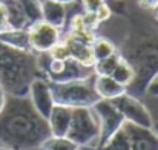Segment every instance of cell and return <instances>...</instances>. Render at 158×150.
<instances>
[{
  "label": "cell",
  "mask_w": 158,
  "mask_h": 150,
  "mask_svg": "<svg viewBox=\"0 0 158 150\" xmlns=\"http://www.w3.org/2000/svg\"><path fill=\"white\" fill-rule=\"evenodd\" d=\"M51 138L48 121L28 97H6L0 112V144L11 150L40 149Z\"/></svg>",
  "instance_id": "6da1fadb"
},
{
  "label": "cell",
  "mask_w": 158,
  "mask_h": 150,
  "mask_svg": "<svg viewBox=\"0 0 158 150\" xmlns=\"http://www.w3.org/2000/svg\"><path fill=\"white\" fill-rule=\"evenodd\" d=\"M134 69V81L126 89L129 95L140 97L146 94L149 83L158 74V35L154 32H138L126 40L118 51Z\"/></svg>",
  "instance_id": "7a4b0ae2"
},
{
  "label": "cell",
  "mask_w": 158,
  "mask_h": 150,
  "mask_svg": "<svg viewBox=\"0 0 158 150\" xmlns=\"http://www.w3.org/2000/svg\"><path fill=\"white\" fill-rule=\"evenodd\" d=\"M37 77H42L37 54L0 43V86L8 97H28L29 86Z\"/></svg>",
  "instance_id": "3957f363"
},
{
  "label": "cell",
  "mask_w": 158,
  "mask_h": 150,
  "mask_svg": "<svg viewBox=\"0 0 158 150\" xmlns=\"http://www.w3.org/2000/svg\"><path fill=\"white\" fill-rule=\"evenodd\" d=\"M80 149L97 150L100 146V123L92 107L72 109L71 124L66 136Z\"/></svg>",
  "instance_id": "277c9868"
},
{
  "label": "cell",
  "mask_w": 158,
  "mask_h": 150,
  "mask_svg": "<svg viewBox=\"0 0 158 150\" xmlns=\"http://www.w3.org/2000/svg\"><path fill=\"white\" fill-rule=\"evenodd\" d=\"M55 104L66 106L71 109L92 107L100 97L94 89V77L86 80H75L66 83H49Z\"/></svg>",
  "instance_id": "5b68a950"
},
{
  "label": "cell",
  "mask_w": 158,
  "mask_h": 150,
  "mask_svg": "<svg viewBox=\"0 0 158 150\" xmlns=\"http://www.w3.org/2000/svg\"><path fill=\"white\" fill-rule=\"evenodd\" d=\"M110 103L123 115L126 123H131V124H135V126L144 127V129H152L154 127L155 121H154L151 112L137 97L129 95L126 92V94L117 97L115 100H112Z\"/></svg>",
  "instance_id": "8992f818"
},
{
  "label": "cell",
  "mask_w": 158,
  "mask_h": 150,
  "mask_svg": "<svg viewBox=\"0 0 158 150\" xmlns=\"http://www.w3.org/2000/svg\"><path fill=\"white\" fill-rule=\"evenodd\" d=\"M94 113L98 118L100 123V146L106 143L115 132H118L123 124H124V118L123 115L117 110V107L107 100H100L92 106ZM98 146V147H100Z\"/></svg>",
  "instance_id": "52a82bcc"
},
{
  "label": "cell",
  "mask_w": 158,
  "mask_h": 150,
  "mask_svg": "<svg viewBox=\"0 0 158 150\" xmlns=\"http://www.w3.org/2000/svg\"><path fill=\"white\" fill-rule=\"evenodd\" d=\"M29 46L34 54H46L61 40V29L40 20L28 26Z\"/></svg>",
  "instance_id": "ba28073f"
},
{
  "label": "cell",
  "mask_w": 158,
  "mask_h": 150,
  "mask_svg": "<svg viewBox=\"0 0 158 150\" xmlns=\"http://www.w3.org/2000/svg\"><path fill=\"white\" fill-rule=\"evenodd\" d=\"M28 98L31 101L32 107L37 110V113L43 116L45 120H48L55 103L52 98L51 84L45 77H37L32 80L29 91H28Z\"/></svg>",
  "instance_id": "9c48e42d"
},
{
  "label": "cell",
  "mask_w": 158,
  "mask_h": 150,
  "mask_svg": "<svg viewBox=\"0 0 158 150\" xmlns=\"http://www.w3.org/2000/svg\"><path fill=\"white\" fill-rule=\"evenodd\" d=\"M123 129L127 133L131 150H158V136L152 129L138 127L126 121L123 124Z\"/></svg>",
  "instance_id": "30bf717a"
},
{
  "label": "cell",
  "mask_w": 158,
  "mask_h": 150,
  "mask_svg": "<svg viewBox=\"0 0 158 150\" xmlns=\"http://www.w3.org/2000/svg\"><path fill=\"white\" fill-rule=\"evenodd\" d=\"M71 116H72V109L66 107V106H60L55 104L48 116V126H49V132L51 136L55 138H64L71 124Z\"/></svg>",
  "instance_id": "8fae6325"
},
{
  "label": "cell",
  "mask_w": 158,
  "mask_h": 150,
  "mask_svg": "<svg viewBox=\"0 0 158 150\" xmlns=\"http://www.w3.org/2000/svg\"><path fill=\"white\" fill-rule=\"evenodd\" d=\"M63 42L66 43V46L69 49V55H71L72 60H75L77 63H80L81 66H86V67H92L94 66L95 58H94L91 45L83 43V42L74 39L69 34H66L63 37Z\"/></svg>",
  "instance_id": "7c38bea8"
},
{
  "label": "cell",
  "mask_w": 158,
  "mask_h": 150,
  "mask_svg": "<svg viewBox=\"0 0 158 150\" xmlns=\"http://www.w3.org/2000/svg\"><path fill=\"white\" fill-rule=\"evenodd\" d=\"M42 20L58 29H63L68 23L66 5L57 3L54 0H42Z\"/></svg>",
  "instance_id": "4fadbf2b"
},
{
  "label": "cell",
  "mask_w": 158,
  "mask_h": 150,
  "mask_svg": "<svg viewBox=\"0 0 158 150\" xmlns=\"http://www.w3.org/2000/svg\"><path fill=\"white\" fill-rule=\"evenodd\" d=\"M94 89L100 100L112 101L117 97L126 94V87L117 83L110 75L103 77V75H94Z\"/></svg>",
  "instance_id": "5bb4252c"
},
{
  "label": "cell",
  "mask_w": 158,
  "mask_h": 150,
  "mask_svg": "<svg viewBox=\"0 0 158 150\" xmlns=\"http://www.w3.org/2000/svg\"><path fill=\"white\" fill-rule=\"evenodd\" d=\"M0 43L9 48L25 52H32L29 46V37L26 29H5L0 32Z\"/></svg>",
  "instance_id": "9a60e30c"
},
{
  "label": "cell",
  "mask_w": 158,
  "mask_h": 150,
  "mask_svg": "<svg viewBox=\"0 0 158 150\" xmlns=\"http://www.w3.org/2000/svg\"><path fill=\"white\" fill-rule=\"evenodd\" d=\"M6 8V20H8V29H28L29 23L17 3V0H2Z\"/></svg>",
  "instance_id": "2e32d148"
},
{
  "label": "cell",
  "mask_w": 158,
  "mask_h": 150,
  "mask_svg": "<svg viewBox=\"0 0 158 150\" xmlns=\"http://www.w3.org/2000/svg\"><path fill=\"white\" fill-rule=\"evenodd\" d=\"M110 77L117 81V83H120L121 86H124L126 89L131 86V83L134 81V77H135V74H134V69H132V66L126 61V60H120V63L115 66V69H114V72L110 74Z\"/></svg>",
  "instance_id": "e0dca14e"
},
{
  "label": "cell",
  "mask_w": 158,
  "mask_h": 150,
  "mask_svg": "<svg viewBox=\"0 0 158 150\" xmlns=\"http://www.w3.org/2000/svg\"><path fill=\"white\" fill-rule=\"evenodd\" d=\"M29 25L42 20V0H17Z\"/></svg>",
  "instance_id": "ac0fdd59"
},
{
  "label": "cell",
  "mask_w": 158,
  "mask_h": 150,
  "mask_svg": "<svg viewBox=\"0 0 158 150\" xmlns=\"http://www.w3.org/2000/svg\"><path fill=\"white\" fill-rule=\"evenodd\" d=\"M97 150H131V143L127 138V133L121 127L118 132H115L106 143H103Z\"/></svg>",
  "instance_id": "d6986e66"
},
{
  "label": "cell",
  "mask_w": 158,
  "mask_h": 150,
  "mask_svg": "<svg viewBox=\"0 0 158 150\" xmlns=\"http://www.w3.org/2000/svg\"><path fill=\"white\" fill-rule=\"evenodd\" d=\"M120 60H121V55H120V52L117 51L115 54H112V55L106 57V58H103V60L95 61V63H94V66H92L94 75H103V77L110 75V74L114 72L115 66L120 63Z\"/></svg>",
  "instance_id": "ffe728a7"
},
{
  "label": "cell",
  "mask_w": 158,
  "mask_h": 150,
  "mask_svg": "<svg viewBox=\"0 0 158 150\" xmlns=\"http://www.w3.org/2000/svg\"><path fill=\"white\" fill-rule=\"evenodd\" d=\"M91 48H92V54H94L95 61L103 60V58H106V57H109V55H112V54L117 52V46L110 40L105 39V37H95V40L91 45Z\"/></svg>",
  "instance_id": "44dd1931"
},
{
  "label": "cell",
  "mask_w": 158,
  "mask_h": 150,
  "mask_svg": "<svg viewBox=\"0 0 158 150\" xmlns=\"http://www.w3.org/2000/svg\"><path fill=\"white\" fill-rule=\"evenodd\" d=\"M40 149L42 150H80V147L77 144H74L68 138H55V136H51L49 140H46L43 143V146Z\"/></svg>",
  "instance_id": "7402d4cb"
},
{
  "label": "cell",
  "mask_w": 158,
  "mask_h": 150,
  "mask_svg": "<svg viewBox=\"0 0 158 150\" xmlns=\"http://www.w3.org/2000/svg\"><path fill=\"white\" fill-rule=\"evenodd\" d=\"M46 54L49 55V58H52V60H60V61H66L68 58H71L69 49H68V46H66V43H64L63 40H60V42H58L55 46H52Z\"/></svg>",
  "instance_id": "603a6c76"
},
{
  "label": "cell",
  "mask_w": 158,
  "mask_h": 150,
  "mask_svg": "<svg viewBox=\"0 0 158 150\" xmlns=\"http://www.w3.org/2000/svg\"><path fill=\"white\" fill-rule=\"evenodd\" d=\"M81 17H83V23H85V28L89 29V31H97V28L100 26V22L97 20L95 17V12H81Z\"/></svg>",
  "instance_id": "cb8c5ba5"
},
{
  "label": "cell",
  "mask_w": 158,
  "mask_h": 150,
  "mask_svg": "<svg viewBox=\"0 0 158 150\" xmlns=\"http://www.w3.org/2000/svg\"><path fill=\"white\" fill-rule=\"evenodd\" d=\"M80 2L85 12H95L102 5L106 3V0H80Z\"/></svg>",
  "instance_id": "d4e9b609"
},
{
  "label": "cell",
  "mask_w": 158,
  "mask_h": 150,
  "mask_svg": "<svg viewBox=\"0 0 158 150\" xmlns=\"http://www.w3.org/2000/svg\"><path fill=\"white\" fill-rule=\"evenodd\" d=\"M110 15H112V9H110V6H109L107 3L102 5V6L95 11V17H97V20H98L100 23L107 22V20L110 18Z\"/></svg>",
  "instance_id": "484cf974"
},
{
  "label": "cell",
  "mask_w": 158,
  "mask_h": 150,
  "mask_svg": "<svg viewBox=\"0 0 158 150\" xmlns=\"http://www.w3.org/2000/svg\"><path fill=\"white\" fill-rule=\"evenodd\" d=\"M8 29V20H6V8L5 3L0 0V32Z\"/></svg>",
  "instance_id": "4316f807"
},
{
  "label": "cell",
  "mask_w": 158,
  "mask_h": 150,
  "mask_svg": "<svg viewBox=\"0 0 158 150\" xmlns=\"http://www.w3.org/2000/svg\"><path fill=\"white\" fill-rule=\"evenodd\" d=\"M146 94H149L152 97H158V74L154 77V80L149 83V86L146 89Z\"/></svg>",
  "instance_id": "83f0119b"
},
{
  "label": "cell",
  "mask_w": 158,
  "mask_h": 150,
  "mask_svg": "<svg viewBox=\"0 0 158 150\" xmlns=\"http://www.w3.org/2000/svg\"><path fill=\"white\" fill-rule=\"evenodd\" d=\"M137 2L143 9H151V11L158 5V0H137Z\"/></svg>",
  "instance_id": "f1b7e54d"
},
{
  "label": "cell",
  "mask_w": 158,
  "mask_h": 150,
  "mask_svg": "<svg viewBox=\"0 0 158 150\" xmlns=\"http://www.w3.org/2000/svg\"><path fill=\"white\" fill-rule=\"evenodd\" d=\"M6 92L3 91V87L0 86V112H2V109H3V106H5V103H6Z\"/></svg>",
  "instance_id": "f546056e"
},
{
  "label": "cell",
  "mask_w": 158,
  "mask_h": 150,
  "mask_svg": "<svg viewBox=\"0 0 158 150\" xmlns=\"http://www.w3.org/2000/svg\"><path fill=\"white\" fill-rule=\"evenodd\" d=\"M57 3H61V5H71V3H75L77 0H54Z\"/></svg>",
  "instance_id": "4dcf8cb0"
},
{
  "label": "cell",
  "mask_w": 158,
  "mask_h": 150,
  "mask_svg": "<svg viewBox=\"0 0 158 150\" xmlns=\"http://www.w3.org/2000/svg\"><path fill=\"white\" fill-rule=\"evenodd\" d=\"M152 12H154V18H155V20L158 22V5L155 6V8H154V9H152Z\"/></svg>",
  "instance_id": "1f68e13d"
},
{
  "label": "cell",
  "mask_w": 158,
  "mask_h": 150,
  "mask_svg": "<svg viewBox=\"0 0 158 150\" xmlns=\"http://www.w3.org/2000/svg\"><path fill=\"white\" fill-rule=\"evenodd\" d=\"M152 130L155 132V135L158 136V123H154V127H152Z\"/></svg>",
  "instance_id": "d6a6232c"
},
{
  "label": "cell",
  "mask_w": 158,
  "mask_h": 150,
  "mask_svg": "<svg viewBox=\"0 0 158 150\" xmlns=\"http://www.w3.org/2000/svg\"><path fill=\"white\" fill-rule=\"evenodd\" d=\"M0 150H11V149H8V147H3V146H2V147H0Z\"/></svg>",
  "instance_id": "836d02e7"
},
{
  "label": "cell",
  "mask_w": 158,
  "mask_h": 150,
  "mask_svg": "<svg viewBox=\"0 0 158 150\" xmlns=\"http://www.w3.org/2000/svg\"><path fill=\"white\" fill-rule=\"evenodd\" d=\"M80 150H91V149H80Z\"/></svg>",
  "instance_id": "e575fe53"
}]
</instances>
